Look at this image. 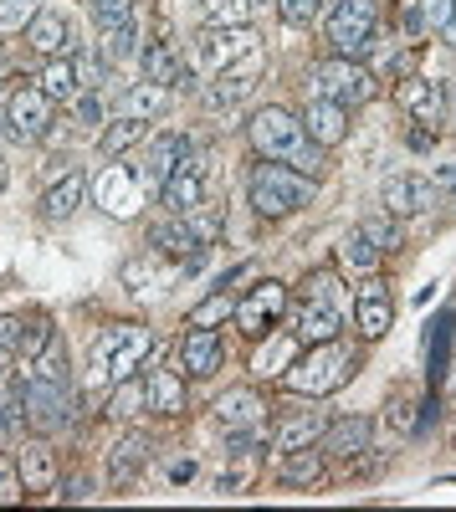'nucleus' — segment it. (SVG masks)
I'll list each match as a JSON object with an SVG mask.
<instances>
[{
	"label": "nucleus",
	"instance_id": "obj_1",
	"mask_svg": "<svg viewBox=\"0 0 456 512\" xmlns=\"http://www.w3.org/2000/svg\"><path fill=\"white\" fill-rule=\"evenodd\" d=\"M246 139H252V149L262 159L293 164V169H303V175H318L323 169V149L308 139L303 118L287 113V108H257L252 123H246Z\"/></svg>",
	"mask_w": 456,
	"mask_h": 512
},
{
	"label": "nucleus",
	"instance_id": "obj_2",
	"mask_svg": "<svg viewBox=\"0 0 456 512\" xmlns=\"http://www.w3.org/2000/svg\"><path fill=\"white\" fill-rule=\"evenodd\" d=\"M246 190H252L257 216H267V221H282V216H293V210L313 205V195H318V180H313V175H303V169H293V164L262 159V164H252V180H246Z\"/></svg>",
	"mask_w": 456,
	"mask_h": 512
},
{
	"label": "nucleus",
	"instance_id": "obj_3",
	"mask_svg": "<svg viewBox=\"0 0 456 512\" xmlns=\"http://www.w3.org/2000/svg\"><path fill=\"white\" fill-rule=\"evenodd\" d=\"M149 354H154V333L144 323H108L93 338V379L113 390L118 379L139 374Z\"/></svg>",
	"mask_w": 456,
	"mask_h": 512
},
{
	"label": "nucleus",
	"instance_id": "obj_4",
	"mask_svg": "<svg viewBox=\"0 0 456 512\" xmlns=\"http://www.w3.org/2000/svg\"><path fill=\"white\" fill-rule=\"evenodd\" d=\"M359 364H354V354L339 344H313V349H303L298 359H293V369L282 374V384L293 395H308V400H318V395H334L339 384H349V374H354Z\"/></svg>",
	"mask_w": 456,
	"mask_h": 512
},
{
	"label": "nucleus",
	"instance_id": "obj_5",
	"mask_svg": "<svg viewBox=\"0 0 456 512\" xmlns=\"http://www.w3.org/2000/svg\"><path fill=\"white\" fill-rule=\"evenodd\" d=\"M323 36L334 57H364L380 36V0H334L323 11Z\"/></svg>",
	"mask_w": 456,
	"mask_h": 512
},
{
	"label": "nucleus",
	"instance_id": "obj_6",
	"mask_svg": "<svg viewBox=\"0 0 456 512\" xmlns=\"http://www.w3.org/2000/svg\"><path fill=\"white\" fill-rule=\"evenodd\" d=\"M313 98H328V103H339V108H364L369 98L380 93V77L375 67H364L359 57H328L313 67Z\"/></svg>",
	"mask_w": 456,
	"mask_h": 512
},
{
	"label": "nucleus",
	"instance_id": "obj_7",
	"mask_svg": "<svg viewBox=\"0 0 456 512\" xmlns=\"http://www.w3.org/2000/svg\"><path fill=\"white\" fill-rule=\"evenodd\" d=\"M21 400H26V420L36 425L41 436H62L72 425V384L62 379H36V374H21Z\"/></svg>",
	"mask_w": 456,
	"mask_h": 512
},
{
	"label": "nucleus",
	"instance_id": "obj_8",
	"mask_svg": "<svg viewBox=\"0 0 456 512\" xmlns=\"http://www.w3.org/2000/svg\"><path fill=\"white\" fill-rule=\"evenodd\" d=\"M257 52H262V41H257L252 26H211L195 41V67L221 77V72H236L246 57H257Z\"/></svg>",
	"mask_w": 456,
	"mask_h": 512
},
{
	"label": "nucleus",
	"instance_id": "obj_9",
	"mask_svg": "<svg viewBox=\"0 0 456 512\" xmlns=\"http://www.w3.org/2000/svg\"><path fill=\"white\" fill-rule=\"evenodd\" d=\"M88 190H93V205L103 210V216H113V221H134L139 205H144L139 169H123V164H103L98 175L88 180Z\"/></svg>",
	"mask_w": 456,
	"mask_h": 512
},
{
	"label": "nucleus",
	"instance_id": "obj_10",
	"mask_svg": "<svg viewBox=\"0 0 456 512\" xmlns=\"http://www.w3.org/2000/svg\"><path fill=\"white\" fill-rule=\"evenodd\" d=\"M52 98L41 93V88H16L11 98H6V128L21 139V144H41L52 134Z\"/></svg>",
	"mask_w": 456,
	"mask_h": 512
},
{
	"label": "nucleus",
	"instance_id": "obj_11",
	"mask_svg": "<svg viewBox=\"0 0 456 512\" xmlns=\"http://www.w3.org/2000/svg\"><path fill=\"white\" fill-rule=\"evenodd\" d=\"M287 313V287L282 282H257L252 292L236 303V328L246 338H267V328Z\"/></svg>",
	"mask_w": 456,
	"mask_h": 512
},
{
	"label": "nucleus",
	"instance_id": "obj_12",
	"mask_svg": "<svg viewBox=\"0 0 456 512\" xmlns=\"http://www.w3.org/2000/svg\"><path fill=\"white\" fill-rule=\"evenodd\" d=\"M262 67H267V52L246 57L236 72L211 77V88H205V108H211V113H231V108H241L246 98L257 93V77H262Z\"/></svg>",
	"mask_w": 456,
	"mask_h": 512
},
{
	"label": "nucleus",
	"instance_id": "obj_13",
	"mask_svg": "<svg viewBox=\"0 0 456 512\" xmlns=\"http://www.w3.org/2000/svg\"><path fill=\"white\" fill-rule=\"evenodd\" d=\"M344 308H334V303H318V297H303V303L293 308V338L303 349H313V344H334V338L344 333Z\"/></svg>",
	"mask_w": 456,
	"mask_h": 512
},
{
	"label": "nucleus",
	"instance_id": "obj_14",
	"mask_svg": "<svg viewBox=\"0 0 456 512\" xmlns=\"http://www.w3.org/2000/svg\"><path fill=\"white\" fill-rule=\"evenodd\" d=\"M195 154V144L185 139V134H154L149 139V154H144V164H139V180H144V190H164L170 185V175Z\"/></svg>",
	"mask_w": 456,
	"mask_h": 512
},
{
	"label": "nucleus",
	"instance_id": "obj_15",
	"mask_svg": "<svg viewBox=\"0 0 456 512\" xmlns=\"http://www.w3.org/2000/svg\"><path fill=\"white\" fill-rule=\"evenodd\" d=\"M26 47L36 52V57H72L77 52V31H72V21L62 16V11H47L41 6L36 11V21L26 26Z\"/></svg>",
	"mask_w": 456,
	"mask_h": 512
},
{
	"label": "nucleus",
	"instance_id": "obj_16",
	"mask_svg": "<svg viewBox=\"0 0 456 512\" xmlns=\"http://www.w3.org/2000/svg\"><path fill=\"white\" fill-rule=\"evenodd\" d=\"M369 436H375L369 415H339V420H328V425H323L318 451H323V456H334V461H354V456L369 451Z\"/></svg>",
	"mask_w": 456,
	"mask_h": 512
},
{
	"label": "nucleus",
	"instance_id": "obj_17",
	"mask_svg": "<svg viewBox=\"0 0 456 512\" xmlns=\"http://www.w3.org/2000/svg\"><path fill=\"white\" fill-rule=\"evenodd\" d=\"M441 195L426 175H390L380 185V205L390 210V216H421V210H431Z\"/></svg>",
	"mask_w": 456,
	"mask_h": 512
},
{
	"label": "nucleus",
	"instance_id": "obj_18",
	"mask_svg": "<svg viewBox=\"0 0 456 512\" xmlns=\"http://www.w3.org/2000/svg\"><path fill=\"white\" fill-rule=\"evenodd\" d=\"M390 287L375 277V272H369L364 277V287L354 292V328L364 333V338H385L390 333Z\"/></svg>",
	"mask_w": 456,
	"mask_h": 512
},
{
	"label": "nucleus",
	"instance_id": "obj_19",
	"mask_svg": "<svg viewBox=\"0 0 456 512\" xmlns=\"http://www.w3.org/2000/svg\"><path fill=\"white\" fill-rule=\"evenodd\" d=\"M298 118H303L308 139H313L323 154H328V149H339V144L349 139V108L328 103V98H308V108H303Z\"/></svg>",
	"mask_w": 456,
	"mask_h": 512
},
{
	"label": "nucleus",
	"instance_id": "obj_20",
	"mask_svg": "<svg viewBox=\"0 0 456 512\" xmlns=\"http://www.w3.org/2000/svg\"><path fill=\"white\" fill-rule=\"evenodd\" d=\"M400 103H405V113L416 118V123L441 128V123H446V82H431V77H405Z\"/></svg>",
	"mask_w": 456,
	"mask_h": 512
},
{
	"label": "nucleus",
	"instance_id": "obj_21",
	"mask_svg": "<svg viewBox=\"0 0 456 512\" xmlns=\"http://www.w3.org/2000/svg\"><path fill=\"white\" fill-rule=\"evenodd\" d=\"M159 205L170 210V216H195V210L205 205V180H200V164H195V154L170 175V185L159 190Z\"/></svg>",
	"mask_w": 456,
	"mask_h": 512
},
{
	"label": "nucleus",
	"instance_id": "obj_22",
	"mask_svg": "<svg viewBox=\"0 0 456 512\" xmlns=\"http://www.w3.org/2000/svg\"><path fill=\"white\" fill-rule=\"evenodd\" d=\"M216 369H221V333L216 328H190L180 338V374L211 379Z\"/></svg>",
	"mask_w": 456,
	"mask_h": 512
},
{
	"label": "nucleus",
	"instance_id": "obj_23",
	"mask_svg": "<svg viewBox=\"0 0 456 512\" xmlns=\"http://www.w3.org/2000/svg\"><path fill=\"white\" fill-rule=\"evenodd\" d=\"M216 420L226 425V431H257V425L267 420V400L257 390H226L216 400Z\"/></svg>",
	"mask_w": 456,
	"mask_h": 512
},
{
	"label": "nucleus",
	"instance_id": "obj_24",
	"mask_svg": "<svg viewBox=\"0 0 456 512\" xmlns=\"http://www.w3.org/2000/svg\"><path fill=\"white\" fill-rule=\"evenodd\" d=\"M139 67H144V82H154V88L185 82V52L175 47V41H149V47L139 52Z\"/></svg>",
	"mask_w": 456,
	"mask_h": 512
},
{
	"label": "nucleus",
	"instance_id": "obj_25",
	"mask_svg": "<svg viewBox=\"0 0 456 512\" xmlns=\"http://www.w3.org/2000/svg\"><path fill=\"white\" fill-rule=\"evenodd\" d=\"M16 466H21V482H26V492H47V487L57 482V451H52L47 441H21Z\"/></svg>",
	"mask_w": 456,
	"mask_h": 512
},
{
	"label": "nucleus",
	"instance_id": "obj_26",
	"mask_svg": "<svg viewBox=\"0 0 456 512\" xmlns=\"http://www.w3.org/2000/svg\"><path fill=\"white\" fill-rule=\"evenodd\" d=\"M82 195H88V180H82L77 169H67V175H52L47 195H41V216H47V221H72V210L82 205Z\"/></svg>",
	"mask_w": 456,
	"mask_h": 512
},
{
	"label": "nucleus",
	"instance_id": "obj_27",
	"mask_svg": "<svg viewBox=\"0 0 456 512\" xmlns=\"http://www.w3.org/2000/svg\"><path fill=\"white\" fill-rule=\"evenodd\" d=\"M380 256H385V251H380L375 241H369L359 226H354V231H349V236L334 246V262H339V272H344V277H369V272L380 267Z\"/></svg>",
	"mask_w": 456,
	"mask_h": 512
},
{
	"label": "nucleus",
	"instance_id": "obj_28",
	"mask_svg": "<svg viewBox=\"0 0 456 512\" xmlns=\"http://www.w3.org/2000/svg\"><path fill=\"white\" fill-rule=\"evenodd\" d=\"M149 241H154L164 256H180V262H190V256H200V251H205V241L195 236L190 216H170V221H159V226L149 231Z\"/></svg>",
	"mask_w": 456,
	"mask_h": 512
},
{
	"label": "nucleus",
	"instance_id": "obj_29",
	"mask_svg": "<svg viewBox=\"0 0 456 512\" xmlns=\"http://www.w3.org/2000/svg\"><path fill=\"white\" fill-rule=\"evenodd\" d=\"M328 415L323 410H303V415H287L277 431H272V451H298V446H318Z\"/></svg>",
	"mask_w": 456,
	"mask_h": 512
},
{
	"label": "nucleus",
	"instance_id": "obj_30",
	"mask_svg": "<svg viewBox=\"0 0 456 512\" xmlns=\"http://www.w3.org/2000/svg\"><path fill=\"white\" fill-rule=\"evenodd\" d=\"M149 451H154L149 436H144V431H129V436L108 451V482H134V472L149 461Z\"/></svg>",
	"mask_w": 456,
	"mask_h": 512
},
{
	"label": "nucleus",
	"instance_id": "obj_31",
	"mask_svg": "<svg viewBox=\"0 0 456 512\" xmlns=\"http://www.w3.org/2000/svg\"><path fill=\"white\" fill-rule=\"evenodd\" d=\"M144 134H149L144 118H113V123L98 128V149H103V159H118V154H129L134 144H144Z\"/></svg>",
	"mask_w": 456,
	"mask_h": 512
},
{
	"label": "nucleus",
	"instance_id": "obj_32",
	"mask_svg": "<svg viewBox=\"0 0 456 512\" xmlns=\"http://www.w3.org/2000/svg\"><path fill=\"white\" fill-rule=\"evenodd\" d=\"M144 410H154V405H149V379H139V374L118 379L113 395H108V415H113V420H134V415H144Z\"/></svg>",
	"mask_w": 456,
	"mask_h": 512
},
{
	"label": "nucleus",
	"instance_id": "obj_33",
	"mask_svg": "<svg viewBox=\"0 0 456 512\" xmlns=\"http://www.w3.org/2000/svg\"><path fill=\"white\" fill-rule=\"evenodd\" d=\"M277 477H282V482H293V487H313V482H323V451H313V446L282 451Z\"/></svg>",
	"mask_w": 456,
	"mask_h": 512
},
{
	"label": "nucleus",
	"instance_id": "obj_34",
	"mask_svg": "<svg viewBox=\"0 0 456 512\" xmlns=\"http://www.w3.org/2000/svg\"><path fill=\"white\" fill-rule=\"evenodd\" d=\"M298 338H293V328H282L277 338H272V344H262L257 349V359H252V369L267 379V374H287V369H293V359H298Z\"/></svg>",
	"mask_w": 456,
	"mask_h": 512
},
{
	"label": "nucleus",
	"instance_id": "obj_35",
	"mask_svg": "<svg viewBox=\"0 0 456 512\" xmlns=\"http://www.w3.org/2000/svg\"><path fill=\"white\" fill-rule=\"evenodd\" d=\"M139 41H144V26H139V16H134V21H123V26H108V31L98 36V47H103V57L118 67V62H129V57L144 52Z\"/></svg>",
	"mask_w": 456,
	"mask_h": 512
},
{
	"label": "nucleus",
	"instance_id": "obj_36",
	"mask_svg": "<svg viewBox=\"0 0 456 512\" xmlns=\"http://www.w3.org/2000/svg\"><path fill=\"white\" fill-rule=\"evenodd\" d=\"M149 405H154L159 415H180V410H185L180 369H149Z\"/></svg>",
	"mask_w": 456,
	"mask_h": 512
},
{
	"label": "nucleus",
	"instance_id": "obj_37",
	"mask_svg": "<svg viewBox=\"0 0 456 512\" xmlns=\"http://www.w3.org/2000/svg\"><path fill=\"white\" fill-rule=\"evenodd\" d=\"M36 88L47 93L52 103H72L82 88H77V72H72V57H52L47 67H41V77H36Z\"/></svg>",
	"mask_w": 456,
	"mask_h": 512
},
{
	"label": "nucleus",
	"instance_id": "obj_38",
	"mask_svg": "<svg viewBox=\"0 0 456 512\" xmlns=\"http://www.w3.org/2000/svg\"><path fill=\"white\" fill-rule=\"evenodd\" d=\"M164 103H170V88H154V82H134L129 93L118 98V118H154Z\"/></svg>",
	"mask_w": 456,
	"mask_h": 512
},
{
	"label": "nucleus",
	"instance_id": "obj_39",
	"mask_svg": "<svg viewBox=\"0 0 456 512\" xmlns=\"http://www.w3.org/2000/svg\"><path fill=\"white\" fill-rule=\"evenodd\" d=\"M72 72H77V88L82 93H98L103 82H108V72H113V62L103 57V47L93 41V47H77L72 52Z\"/></svg>",
	"mask_w": 456,
	"mask_h": 512
},
{
	"label": "nucleus",
	"instance_id": "obj_40",
	"mask_svg": "<svg viewBox=\"0 0 456 512\" xmlns=\"http://www.w3.org/2000/svg\"><path fill=\"white\" fill-rule=\"evenodd\" d=\"M226 318H236V297H231V292H211L200 308H190L185 328H216V323H226Z\"/></svg>",
	"mask_w": 456,
	"mask_h": 512
},
{
	"label": "nucleus",
	"instance_id": "obj_41",
	"mask_svg": "<svg viewBox=\"0 0 456 512\" xmlns=\"http://www.w3.org/2000/svg\"><path fill=\"white\" fill-rule=\"evenodd\" d=\"M52 338H57V328L47 323V318H31L26 328H21V344H16V369H26L41 349H47L52 344Z\"/></svg>",
	"mask_w": 456,
	"mask_h": 512
},
{
	"label": "nucleus",
	"instance_id": "obj_42",
	"mask_svg": "<svg viewBox=\"0 0 456 512\" xmlns=\"http://www.w3.org/2000/svg\"><path fill=\"white\" fill-rule=\"evenodd\" d=\"M359 231H364L369 241H375L380 251H400V246H405V231H400V221L390 216V210H380V216H364V221H359Z\"/></svg>",
	"mask_w": 456,
	"mask_h": 512
},
{
	"label": "nucleus",
	"instance_id": "obj_43",
	"mask_svg": "<svg viewBox=\"0 0 456 512\" xmlns=\"http://www.w3.org/2000/svg\"><path fill=\"white\" fill-rule=\"evenodd\" d=\"M41 11V0H0V36H16L36 21Z\"/></svg>",
	"mask_w": 456,
	"mask_h": 512
},
{
	"label": "nucleus",
	"instance_id": "obj_44",
	"mask_svg": "<svg viewBox=\"0 0 456 512\" xmlns=\"http://www.w3.org/2000/svg\"><path fill=\"white\" fill-rule=\"evenodd\" d=\"M252 0H205V21L211 26H246Z\"/></svg>",
	"mask_w": 456,
	"mask_h": 512
},
{
	"label": "nucleus",
	"instance_id": "obj_45",
	"mask_svg": "<svg viewBox=\"0 0 456 512\" xmlns=\"http://www.w3.org/2000/svg\"><path fill=\"white\" fill-rule=\"evenodd\" d=\"M88 11H93L98 31H108V26H123V21H134V0H88Z\"/></svg>",
	"mask_w": 456,
	"mask_h": 512
},
{
	"label": "nucleus",
	"instance_id": "obj_46",
	"mask_svg": "<svg viewBox=\"0 0 456 512\" xmlns=\"http://www.w3.org/2000/svg\"><path fill=\"white\" fill-rule=\"evenodd\" d=\"M21 492H26V482H21V466H16V456H0V507L21 502Z\"/></svg>",
	"mask_w": 456,
	"mask_h": 512
},
{
	"label": "nucleus",
	"instance_id": "obj_47",
	"mask_svg": "<svg viewBox=\"0 0 456 512\" xmlns=\"http://www.w3.org/2000/svg\"><path fill=\"white\" fill-rule=\"evenodd\" d=\"M277 11L287 26H313L323 16V0H277Z\"/></svg>",
	"mask_w": 456,
	"mask_h": 512
},
{
	"label": "nucleus",
	"instance_id": "obj_48",
	"mask_svg": "<svg viewBox=\"0 0 456 512\" xmlns=\"http://www.w3.org/2000/svg\"><path fill=\"white\" fill-rule=\"evenodd\" d=\"M72 113H77L82 123H103V98H98V93H77V98H72Z\"/></svg>",
	"mask_w": 456,
	"mask_h": 512
},
{
	"label": "nucleus",
	"instance_id": "obj_49",
	"mask_svg": "<svg viewBox=\"0 0 456 512\" xmlns=\"http://www.w3.org/2000/svg\"><path fill=\"white\" fill-rule=\"evenodd\" d=\"M21 318H0V354H11L16 359V344H21Z\"/></svg>",
	"mask_w": 456,
	"mask_h": 512
},
{
	"label": "nucleus",
	"instance_id": "obj_50",
	"mask_svg": "<svg viewBox=\"0 0 456 512\" xmlns=\"http://www.w3.org/2000/svg\"><path fill=\"white\" fill-rule=\"evenodd\" d=\"M451 6H456V0H421V16H426V26H436V31H441V21L451 16Z\"/></svg>",
	"mask_w": 456,
	"mask_h": 512
},
{
	"label": "nucleus",
	"instance_id": "obj_51",
	"mask_svg": "<svg viewBox=\"0 0 456 512\" xmlns=\"http://www.w3.org/2000/svg\"><path fill=\"white\" fill-rule=\"evenodd\" d=\"M62 497H67V502H93L98 492H93V482H88V477H72V482L62 487Z\"/></svg>",
	"mask_w": 456,
	"mask_h": 512
},
{
	"label": "nucleus",
	"instance_id": "obj_52",
	"mask_svg": "<svg viewBox=\"0 0 456 512\" xmlns=\"http://www.w3.org/2000/svg\"><path fill=\"white\" fill-rule=\"evenodd\" d=\"M426 31H431V26H426V16H421V6H410V11H405V41H421Z\"/></svg>",
	"mask_w": 456,
	"mask_h": 512
},
{
	"label": "nucleus",
	"instance_id": "obj_53",
	"mask_svg": "<svg viewBox=\"0 0 456 512\" xmlns=\"http://www.w3.org/2000/svg\"><path fill=\"white\" fill-rule=\"evenodd\" d=\"M431 144H436V128H426V123L410 128V149H431Z\"/></svg>",
	"mask_w": 456,
	"mask_h": 512
},
{
	"label": "nucleus",
	"instance_id": "obj_54",
	"mask_svg": "<svg viewBox=\"0 0 456 512\" xmlns=\"http://www.w3.org/2000/svg\"><path fill=\"white\" fill-rule=\"evenodd\" d=\"M441 41H446V47H456V6H451V16L441 21Z\"/></svg>",
	"mask_w": 456,
	"mask_h": 512
},
{
	"label": "nucleus",
	"instance_id": "obj_55",
	"mask_svg": "<svg viewBox=\"0 0 456 512\" xmlns=\"http://www.w3.org/2000/svg\"><path fill=\"white\" fill-rule=\"evenodd\" d=\"M170 477H175V482H190V477H195V461H175Z\"/></svg>",
	"mask_w": 456,
	"mask_h": 512
},
{
	"label": "nucleus",
	"instance_id": "obj_56",
	"mask_svg": "<svg viewBox=\"0 0 456 512\" xmlns=\"http://www.w3.org/2000/svg\"><path fill=\"white\" fill-rule=\"evenodd\" d=\"M446 118L456 123V82H446Z\"/></svg>",
	"mask_w": 456,
	"mask_h": 512
},
{
	"label": "nucleus",
	"instance_id": "obj_57",
	"mask_svg": "<svg viewBox=\"0 0 456 512\" xmlns=\"http://www.w3.org/2000/svg\"><path fill=\"white\" fill-rule=\"evenodd\" d=\"M11 364H16L11 354H0V384H6V369H11Z\"/></svg>",
	"mask_w": 456,
	"mask_h": 512
},
{
	"label": "nucleus",
	"instance_id": "obj_58",
	"mask_svg": "<svg viewBox=\"0 0 456 512\" xmlns=\"http://www.w3.org/2000/svg\"><path fill=\"white\" fill-rule=\"evenodd\" d=\"M0 190H6V159H0Z\"/></svg>",
	"mask_w": 456,
	"mask_h": 512
},
{
	"label": "nucleus",
	"instance_id": "obj_59",
	"mask_svg": "<svg viewBox=\"0 0 456 512\" xmlns=\"http://www.w3.org/2000/svg\"><path fill=\"white\" fill-rule=\"evenodd\" d=\"M0 128H6V103H0Z\"/></svg>",
	"mask_w": 456,
	"mask_h": 512
}]
</instances>
